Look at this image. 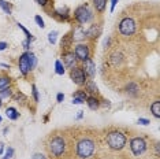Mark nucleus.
I'll return each instance as SVG.
<instances>
[{
	"instance_id": "nucleus-25",
	"label": "nucleus",
	"mask_w": 160,
	"mask_h": 159,
	"mask_svg": "<svg viewBox=\"0 0 160 159\" xmlns=\"http://www.w3.org/2000/svg\"><path fill=\"white\" fill-rule=\"evenodd\" d=\"M56 37H58V32L54 30V32H51L49 34H48V41H49L51 44H55L56 43Z\"/></svg>"
},
{
	"instance_id": "nucleus-10",
	"label": "nucleus",
	"mask_w": 160,
	"mask_h": 159,
	"mask_svg": "<svg viewBox=\"0 0 160 159\" xmlns=\"http://www.w3.org/2000/svg\"><path fill=\"white\" fill-rule=\"evenodd\" d=\"M82 70L85 71V74H88L89 77H95V74H96V66H95V63H93V60L92 59H86V60H83V67H82Z\"/></svg>"
},
{
	"instance_id": "nucleus-14",
	"label": "nucleus",
	"mask_w": 160,
	"mask_h": 159,
	"mask_svg": "<svg viewBox=\"0 0 160 159\" xmlns=\"http://www.w3.org/2000/svg\"><path fill=\"white\" fill-rule=\"evenodd\" d=\"M71 37H73V40H77V41L82 40L83 37H85V30L81 29V27H78V29L74 30V36H71Z\"/></svg>"
},
{
	"instance_id": "nucleus-28",
	"label": "nucleus",
	"mask_w": 160,
	"mask_h": 159,
	"mask_svg": "<svg viewBox=\"0 0 160 159\" xmlns=\"http://www.w3.org/2000/svg\"><path fill=\"white\" fill-rule=\"evenodd\" d=\"M34 21H36L37 25H39V26L41 27V29H43V27L45 26V25H44V21H43V18H41L40 15H36V18H34Z\"/></svg>"
},
{
	"instance_id": "nucleus-9",
	"label": "nucleus",
	"mask_w": 160,
	"mask_h": 159,
	"mask_svg": "<svg viewBox=\"0 0 160 159\" xmlns=\"http://www.w3.org/2000/svg\"><path fill=\"white\" fill-rule=\"evenodd\" d=\"M75 58L79 60H86V59H89V48L86 47V46H83V44H78L77 47H75Z\"/></svg>"
},
{
	"instance_id": "nucleus-37",
	"label": "nucleus",
	"mask_w": 160,
	"mask_h": 159,
	"mask_svg": "<svg viewBox=\"0 0 160 159\" xmlns=\"http://www.w3.org/2000/svg\"><path fill=\"white\" fill-rule=\"evenodd\" d=\"M6 47H7V43H4V41H2V43H0V51L6 50Z\"/></svg>"
},
{
	"instance_id": "nucleus-27",
	"label": "nucleus",
	"mask_w": 160,
	"mask_h": 159,
	"mask_svg": "<svg viewBox=\"0 0 160 159\" xmlns=\"http://www.w3.org/2000/svg\"><path fill=\"white\" fill-rule=\"evenodd\" d=\"M138 91V88H137V85L135 84H129L127 85V92H130V93H133V95H135Z\"/></svg>"
},
{
	"instance_id": "nucleus-31",
	"label": "nucleus",
	"mask_w": 160,
	"mask_h": 159,
	"mask_svg": "<svg viewBox=\"0 0 160 159\" xmlns=\"http://www.w3.org/2000/svg\"><path fill=\"white\" fill-rule=\"evenodd\" d=\"M71 39H73V37H71ZM71 39H68V36H67L64 40H62V46H63V47H68V46H70V40Z\"/></svg>"
},
{
	"instance_id": "nucleus-38",
	"label": "nucleus",
	"mask_w": 160,
	"mask_h": 159,
	"mask_svg": "<svg viewBox=\"0 0 160 159\" xmlns=\"http://www.w3.org/2000/svg\"><path fill=\"white\" fill-rule=\"evenodd\" d=\"M37 3H39V4H41V6H45L48 3V0H36Z\"/></svg>"
},
{
	"instance_id": "nucleus-26",
	"label": "nucleus",
	"mask_w": 160,
	"mask_h": 159,
	"mask_svg": "<svg viewBox=\"0 0 160 159\" xmlns=\"http://www.w3.org/2000/svg\"><path fill=\"white\" fill-rule=\"evenodd\" d=\"M111 62H112V65H118L122 62V56L120 54H114L112 56H111Z\"/></svg>"
},
{
	"instance_id": "nucleus-21",
	"label": "nucleus",
	"mask_w": 160,
	"mask_h": 159,
	"mask_svg": "<svg viewBox=\"0 0 160 159\" xmlns=\"http://www.w3.org/2000/svg\"><path fill=\"white\" fill-rule=\"evenodd\" d=\"M86 89H88L89 92H92V93H97V86H96V84L92 81V80L86 82Z\"/></svg>"
},
{
	"instance_id": "nucleus-40",
	"label": "nucleus",
	"mask_w": 160,
	"mask_h": 159,
	"mask_svg": "<svg viewBox=\"0 0 160 159\" xmlns=\"http://www.w3.org/2000/svg\"><path fill=\"white\" fill-rule=\"evenodd\" d=\"M0 122H2V117H0Z\"/></svg>"
},
{
	"instance_id": "nucleus-16",
	"label": "nucleus",
	"mask_w": 160,
	"mask_h": 159,
	"mask_svg": "<svg viewBox=\"0 0 160 159\" xmlns=\"http://www.w3.org/2000/svg\"><path fill=\"white\" fill-rule=\"evenodd\" d=\"M86 100H88L86 103H88V106H89L90 110H96L97 107H99V100H97L96 98H93V96H90V98H88Z\"/></svg>"
},
{
	"instance_id": "nucleus-41",
	"label": "nucleus",
	"mask_w": 160,
	"mask_h": 159,
	"mask_svg": "<svg viewBox=\"0 0 160 159\" xmlns=\"http://www.w3.org/2000/svg\"><path fill=\"white\" fill-rule=\"evenodd\" d=\"M0 107H2V102H0Z\"/></svg>"
},
{
	"instance_id": "nucleus-15",
	"label": "nucleus",
	"mask_w": 160,
	"mask_h": 159,
	"mask_svg": "<svg viewBox=\"0 0 160 159\" xmlns=\"http://www.w3.org/2000/svg\"><path fill=\"white\" fill-rule=\"evenodd\" d=\"M93 4H95L96 10L97 11H104V8H106V4H107V0H93Z\"/></svg>"
},
{
	"instance_id": "nucleus-18",
	"label": "nucleus",
	"mask_w": 160,
	"mask_h": 159,
	"mask_svg": "<svg viewBox=\"0 0 160 159\" xmlns=\"http://www.w3.org/2000/svg\"><path fill=\"white\" fill-rule=\"evenodd\" d=\"M55 71H56V74H59V75H63L64 74V66L62 65L60 60L55 62Z\"/></svg>"
},
{
	"instance_id": "nucleus-34",
	"label": "nucleus",
	"mask_w": 160,
	"mask_h": 159,
	"mask_svg": "<svg viewBox=\"0 0 160 159\" xmlns=\"http://www.w3.org/2000/svg\"><path fill=\"white\" fill-rule=\"evenodd\" d=\"M56 99H58V102H59V103H60V102H63V99H64V95H63V93H58Z\"/></svg>"
},
{
	"instance_id": "nucleus-6",
	"label": "nucleus",
	"mask_w": 160,
	"mask_h": 159,
	"mask_svg": "<svg viewBox=\"0 0 160 159\" xmlns=\"http://www.w3.org/2000/svg\"><path fill=\"white\" fill-rule=\"evenodd\" d=\"M75 18L78 19L79 23H86L92 18V12L89 11V8L86 6H81L75 10Z\"/></svg>"
},
{
	"instance_id": "nucleus-29",
	"label": "nucleus",
	"mask_w": 160,
	"mask_h": 159,
	"mask_svg": "<svg viewBox=\"0 0 160 159\" xmlns=\"http://www.w3.org/2000/svg\"><path fill=\"white\" fill-rule=\"evenodd\" d=\"M12 155H14V150H12L11 147H8V148H7V151H6V157L3 158V159H10Z\"/></svg>"
},
{
	"instance_id": "nucleus-36",
	"label": "nucleus",
	"mask_w": 160,
	"mask_h": 159,
	"mask_svg": "<svg viewBox=\"0 0 160 159\" xmlns=\"http://www.w3.org/2000/svg\"><path fill=\"white\" fill-rule=\"evenodd\" d=\"M30 41L32 40H26V41H23V47L26 48V50H29V46H30Z\"/></svg>"
},
{
	"instance_id": "nucleus-13",
	"label": "nucleus",
	"mask_w": 160,
	"mask_h": 159,
	"mask_svg": "<svg viewBox=\"0 0 160 159\" xmlns=\"http://www.w3.org/2000/svg\"><path fill=\"white\" fill-rule=\"evenodd\" d=\"M6 115L8 117V119H12V121H15V119H18V117H19V113L16 111L14 107H8V108L6 110Z\"/></svg>"
},
{
	"instance_id": "nucleus-17",
	"label": "nucleus",
	"mask_w": 160,
	"mask_h": 159,
	"mask_svg": "<svg viewBox=\"0 0 160 159\" xmlns=\"http://www.w3.org/2000/svg\"><path fill=\"white\" fill-rule=\"evenodd\" d=\"M151 111L153 113V115L156 117V118H159L160 117V102L158 100V102H155L151 106Z\"/></svg>"
},
{
	"instance_id": "nucleus-5",
	"label": "nucleus",
	"mask_w": 160,
	"mask_h": 159,
	"mask_svg": "<svg viewBox=\"0 0 160 159\" xmlns=\"http://www.w3.org/2000/svg\"><path fill=\"white\" fill-rule=\"evenodd\" d=\"M130 148H131V151H133V154L138 157V155H141L145 151L147 143H145V140L141 139V137H134V139L130 141Z\"/></svg>"
},
{
	"instance_id": "nucleus-3",
	"label": "nucleus",
	"mask_w": 160,
	"mask_h": 159,
	"mask_svg": "<svg viewBox=\"0 0 160 159\" xmlns=\"http://www.w3.org/2000/svg\"><path fill=\"white\" fill-rule=\"evenodd\" d=\"M64 140L62 139V137H54L51 141H49V151L52 154L55 155V157H59V155H62L64 152Z\"/></svg>"
},
{
	"instance_id": "nucleus-35",
	"label": "nucleus",
	"mask_w": 160,
	"mask_h": 159,
	"mask_svg": "<svg viewBox=\"0 0 160 159\" xmlns=\"http://www.w3.org/2000/svg\"><path fill=\"white\" fill-rule=\"evenodd\" d=\"M116 3H118V0H111V12L114 11V8H115Z\"/></svg>"
},
{
	"instance_id": "nucleus-7",
	"label": "nucleus",
	"mask_w": 160,
	"mask_h": 159,
	"mask_svg": "<svg viewBox=\"0 0 160 159\" xmlns=\"http://www.w3.org/2000/svg\"><path fill=\"white\" fill-rule=\"evenodd\" d=\"M71 80H73V81H74L77 85L85 84V81H86V74H85V71H83L81 67L73 69V70H71Z\"/></svg>"
},
{
	"instance_id": "nucleus-11",
	"label": "nucleus",
	"mask_w": 160,
	"mask_h": 159,
	"mask_svg": "<svg viewBox=\"0 0 160 159\" xmlns=\"http://www.w3.org/2000/svg\"><path fill=\"white\" fill-rule=\"evenodd\" d=\"M75 62H77V58H75L74 52H67L64 55V65H66V67H68V69L74 67L75 66Z\"/></svg>"
},
{
	"instance_id": "nucleus-8",
	"label": "nucleus",
	"mask_w": 160,
	"mask_h": 159,
	"mask_svg": "<svg viewBox=\"0 0 160 159\" xmlns=\"http://www.w3.org/2000/svg\"><path fill=\"white\" fill-rule=\"evenodd\" d=\"M19 70H21V73H22L23 75H26L30 70H32V69H30V65H29V52H25V54L21 55V58H19Z\"/></svg>"
},
{
	"instance_id": "nucleus-1",
	"label": "nucleus",
	"mask_w": 160,
	"mask_h": 159,
	"mask_svg": "<svg viewBox=\"0 0 160 159\" xmlns=\"http://www.w3.org/2000/svg\"><path fill=\"white\" fill-rule=\"evenodd\" d=\"M95 152V143L90 139H83L77 146V154L81 159H88Z\"/></svg>"
},
{
	"instance_id": "nucleus-33",
	"label": "nucleus",
	"mask_w": 160,
	"mask_h": 159,
	"mask_svg": "<svg viewBox=\"0 0 160 159\" xmlns=\"http://www.w3.org/2000/svg\"><path fill=\"white\" fill-rule=\"evenodd\" d=\"M33 159H47L44 157L43 154H34V157H33Z\"/></svg>"
},
{
	"instance_id": "nucleus-30",
	"label": "nucleus",
	"mask_w": 160,
	"mask_h": 159,
	"mask_svg": "<svg viewBox=\"0 0 160 159\" xmlns=\"http://www.w3.org/2000/svg\"><path fill=\"white\" fill-rule=\"evenodd\" d=\"M32 91H33L34 100H36V102H39V92H37V88H36V85H33V86H32Z\"/></svg>"
},
{
	"instance_id": "nucleus-32",
	"label": "nucleus",
	"mask_w": 160,
	"mask_h": 159,
	"mask_svg": "<svg viewBox=\"0 0 160 159\" xmlns=\"http://www.w3.org/2000/svg\"><path fill=\"white\" fill-rule=\"evenodd\" d=\"M138 123H141V125H148L149 121L145 119V118H140V119H138Z\"/></svg>"
},
{
	"instance_id": "nucleus-23",
	"label": "nucleus",
	"mask_w": 160,
	"mask_h": 159,
	"mask_svg": "<svg viewBox=\"0 0 160 159\" xmlns=\"http://www.w3.org/2000/svg\"><path fill=\"white\" fill-rule=\"evenodd\" d=\"M10 85V78L8 77H0V89H4Z\"/></svg>"
},
{
	"instance_id": "nucleus-12",
	"label": "nucleus",
	"mask_w": 160,
	"mask_h": 159,
	"mask_svg": "<svg viewBox=\"0 0 160 159\" xmlns=\"http://www.w3.org/2000/svg\"><path fill=\"white\" fill-rule=\"evenodd\" d=\"M86 99H88V96L85 92H78L73 98V104H82V103H85Z\"/></svg>"
},
{
	"instance_id": "nucleus-2",
	"label": "nucleus",
	"mask_w": 160,
	"mask_h": 159,
	"mask_svg": "<svg viewBox=\"0 0 160 159\" xmlns=\"http://www.w3.org/2000/svg\"><path fill=\"white\" fill-rule=\"evenodd\" d=\"M107 143L112 150H122L126 144V137L120 132H111L107 136Z\"/></svg>"
},
{
	"instance_id": "nucleus-20",
	"label": "nucleus",
	"mask_w": 160,
	"mask_h": 159,
	"mask_svg": "<svg viewBox=\"0 0 160 159\" xmlns=\"http://www.w3.org/2000/svg\"><path fill=\"white\" fill-rule=\"evenodd\" d=\"M11 96V89L7 86L4 89H0V99H7Z\"/></svg>"
},
{
	"instance_id": "nucleus-4",
	"label": "nucleus",
	"mask_w": 160,
	"mask_h": 159,
	"mask_svg": "<svg viewBox=\"0 0 160 159\" xmlns=\"http://www.w3.org/2000/svg\"><path fill=\"white\" fill-rule=\"evenodd\" d=\"M119 30L123 36H131L135 32V22L131 18H125L119 23Z\"/></svg>"
},
{
	"instance_id": "nucleus-22",
	"label": "nucleus",
	"mask_w": 160,
	"mask_h": 159,
	"mask_svg": "<svg viewBox=\"0 0 160 159\" xmlns=\"http://www.w3.org/2000/svg\"><path fill=\"white\" fill-rule=\"evenodd\" d=\"M29 65H30V69H33L37 66V58L34 56V54H32V52H29Z\"/></svg>"
},
{
	"instance_id": "nucleus-24",
	"label": "nucleus",
	"mask_w": 160,
	"mask_h": 159,
	"mask_svg": "<svg viewBox=\"0 0 160 159\" xmlns=\"http://www.w3.org/2000/svg\"><path fill=\"white\" fill-rule=\"evenodd\" d=\"M0 7H2V8L4 10V12H7L8 15L11 14V7H10V6H8V3L4 2V0H0Z\"/></svg>"
},
{
	"instance_id": "nucleus-19",
	"label": "nucleus",
	"mask_w": 160,
	"mask_h": 159,
	"mask_svg": "<svg viewBox=\"0 0 160 159\" xmlns=\"http://www.w3.org/2000/svg\"><path fill=\"white\" fill-rule=\"evenodd\" d=\"M99 32H100L99 27H97L96 25H93V26H90V29L88 30V32H85V34H88L89 37H96V34Z\"/></svg>"
},
{
	"instance_id": "nucleus-39",
	"label": "nucleus",
	"mask_w": 160,
	"mask_h": 159,
	"mask_svg": "<svg viewBox=\"0 0 160 159\" xmlns=\"http://www.w3.org/2000/svg\"><path fill=\"white\" fill-rule=\"evenodd\" d=\"M3 152V144H0V154Z\"/></svg>"
}]
</instances>
